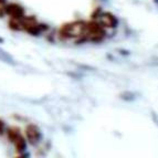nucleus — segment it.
<instances>
[{
	"label": "nucleus",
	"mask_w": 158,
	"mask_h": 158,
	"mask_svg": "<svg viewBox=\"0 0 158 158\" xmlns=\"http://www.w3.org/2000/svg\"><path fill=\"white\" fill-rule=\"evenodd\" d=\"M85 27L86 23L84 21H73L65 23L60 28V35L65 39H81L85 35Z\"/></svg>",
	"instance_id": "nucleus-1"
},
{
	"label": "nucleus",
	"mask_w": 158,
	"mask_h": 158,
	"mask_svg": "<svg viewBox=\"0 0 158 158\" xmlns=\"http://www.w3.org/2000/svg\"><path fill=\"white\" fill-rule=\"evenodd\" d=\"M105 30L104 27L98 21H90L85 27V35L84 38L93 42H100L105 38Z\"/></svg>",
	"instance_id": "nucleus-2"
},
{
	"label": "nucleus",
	"mask_w": 158,
	"mask_h": 158,
	"mask_svg": "<svg viewBox=\"0 0 158 158\" xmlns=\"http://www.w3.org/2000/svg\"><path fill=\"white\" fill-rule=\"evenodd\" d=\"M20 24H21V29H23L28 33L33 34V35L39 34L40 31H42L43 28H44V26L40 24L34 17L23 16L20 19Z\"/></svg>",
	"instance_id": "nucleus-3"
},
{
	"label": "nucleus",
	"mask_w": 158,
	"mask_h": 158,
	"mask_svg": "<svg viewBox=\"0 0 158 158\" xmlns=\"http://www.w3.org/2000/svg\"><path fill=\"white\" fill-rule=\"evenodd\" d=\"M7 135H8V139L10 140L11 143L15 144L16 149L18 150L19 153L24 152V149H26V147H27V144H26L24 137L21 135L20 129L15 126L10 127V128L7 131Z\"/></svg>",
	"instance_id": "nucleus-4"
},
{
	"label": "nucleus",
	"mask_w": 158,
	"mask_h": 158,
	"mask_svg": "<svg viewBox=\"0 0 158 158\" xmlns=\"http://www.w3.org/2000/svg\"><path fill=\"white\" fill-rule=\"evenodd\" d=\"M26 136H27V139L29 140L30 144L35 145V144H38V143L40 142V139H41V132H40V129L38 128V126H35V125H33V124L28 125L26 128Z\"/></svg>",
	"instance_id": "nucleus-5"
},
{
	"label": "nucleus",
	"mask_w": 158,
	"mask_h": 158,
	"mask_svg": "<svg viewBox=\"0 0 158 158\" xmlns=\"http://www.w3.org/2000/svg\"><path fill=\"white\" fill-rule=\"evenodd\" d=\"M5 12L10 16L11 18L15 19H20L24 16V9L22 6L18 5V3H7L5 8Z\"/></svg>",
	"instance_id": "nucleus-6"
},
{
	"label": "nucleus",
	"mask_w": 158,
	"mask_h": 158,
	"mask_svg": "<svg viewBox=\"0 0 158 158\" xmlns=\"http://www.w3.org/2000/svg\"><path fill=\"white\" fill-rule=\"evenodd\" d=\"M98 22L102 24L103 27H106V28H115L118 23L117 19L115 18L114 15L110 12H104L98 15Z\"/></svg>",
	"instance_id": "nucleus-7"
},
{
	"label": "nucleus",
	"mask_w": 158,
	"mask_h": 158,
	"mask_svg": "<svg viewBox=\"0 0 158 158\" xmlns=\"http://www.w3.org/2000/svg\"><path fill=\"white\" fill-rule=\"evenodd\" d=\"M6 6H7V0H0V12H5Z\"/></svg>",
	"instance_id": "nucleus-8"
},
{
	"label": "nucleus",
	"mask_w": 158,
	"mask_h": 158,
	"mask_svg": "<svg viewBox=\"0 0 158 158\" xmlns=\"http://www.w3.org/2000/svg\"><path fill=\"white\" fill-rule=\"evenodd\" d=\"M3 132H5V123L0 119V135H2Z\"/></svg>",
	"instance_id": "nucleus-9"
}]
</instances>
